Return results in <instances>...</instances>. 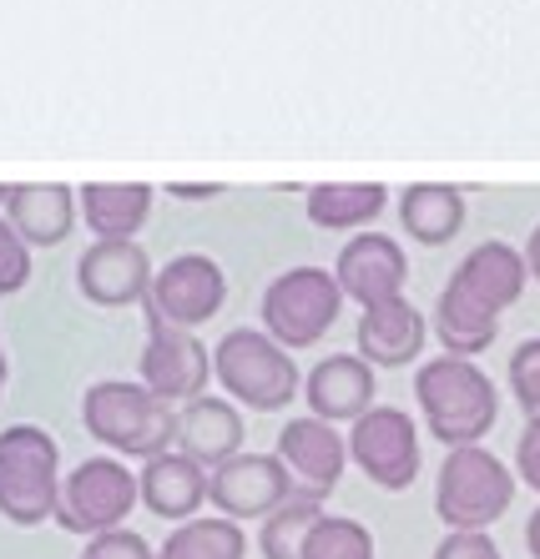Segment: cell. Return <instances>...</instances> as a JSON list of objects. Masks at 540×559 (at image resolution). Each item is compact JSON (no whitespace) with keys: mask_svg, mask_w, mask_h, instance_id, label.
<instances>
[{"mask_svg":"<svg viewBox=\"0 0 540 559\" xmlns=\"http://www.w3.org/2000/svg\"><path fill=\"white\" fill-rule=\"evenodd\" d=\"M349 464L369 484L399 495L420 479V429L395 404H374L369 414L349 424Z\"/></svg>","mask_w":540,"mask_h":559,"instance_id":"8","label":"cell"},{"mask_svg":"<svg viewBox=\"0 0 540 559\" xmlns=\"http://www.w3.org/2000/svg\"><path fill=\"white\" fill-rule=\"evenodd\" d=\"M81 424L117 459H157L177 443V408L146 389L142 378H106L81 399Z\"/></svg>","mask_w":540,"mask_h":559,"instance_id":"2","label":"cell"},{"mask_svg":"<svg viewBox=\"0 0 540 559\" xmlns=\"http://www.w3.org/2000/svg\"><path fill=\"white\" fill-rule=\"evenodd\" d=\"M0 393H5V353H0Z\"/></svg>","mask_w":540,"mask_h":559,"instance_id":"37","label":"cell"},{"mask_svg":"<svg viewBox=\"0 0 540 559\" xmlns=\"http://www.w3.org/2000/svg\"><path fill=\"white\" fill-rule=\"evenodd\" d=\"M515 474H520V484H530L540 495V414L526 418V429L515 439Z\"/></svg>","mask_w":540,"mask_h":559,"instance_id":"32","label":"cell"},{"mask_svg":"<svg viewBox=\"0 0 540 559\" xmlns=\"http://www.w3.org/2000/svg\"><path fill=\"white\" fill-rule=\"evenodd\" d=\"M333 277H339L343 298L359 302V308H374V302L404 298L409 283V258L395 237L384 233H354L339 248V262H333Z\"/></svg>","mask_w":540,"mask_h":559,"instance_id":"13","label":"cell"},{"mask_svg":"<svg viewBox=\"0 0 540 559\" xmlns=\"http://www.w3.org/2000/svg\"><path fill=\"white\" fill-rule=\"evenodd\" d=\"M343 312V287L324 267H289L263 287V333L283 348H314Z\"/></svg>","mask_w":540,"mask_h":559,"instance_id":"6","label":"cell"},{"mask_svg":"<svg viewBox=\"0 0 540 559\" xmlns=\"http://www.w3.org/2000/svg\"><path fill=\"white\" fill-rule=\"evenodd\" d=\"M31 283V248L11 222L0 217V298H11Z\"/></svg>","mask_w":540,"mask_h":559,"instance_id":"29","label":"cell"},{"mask_svg":"<svg viewBox=\"0 0 540 559\" xmlns=\"http://www.w3.org/2000/svg\"><path fill=\"white\" fill-rule=\"evenodd\" d=\"M142 504V484L121 459H86L67 474L61 484V504H56V524L81 539H96L106 530H121V520Z\"/></svg>","mask_w":540,"mask_h":559,"instance_id":"7","label":"cell"},{"mask_svg":"<svg viewBox=\"0 0 540 559\" xmlns=\"http://www.w3.org/2000/svg\"><path fill=\"white\" fill-rule=\"evenodd\" d=\"M61 449L40 424L0 429V514L21 530L56 520L61 504Z\"/></svg>","mask_w":540,"mask_h":559,"instance_id":"3","label":"cell"},{"mask_svg":"<svg viewBox=\"0 0 540 559\" xmlns=\"http://www.w3.org/2000/svg\"><path fill=\"white\" fill-rule=\"evenodd\" d=\"M152 187L146 182H86L77 187L81 217L96 233V242H137L142 222L152 217Z\"/></svg>","mask_w":540,"mask_h":559,"instance_id":"21","label":"cell"},{"mask_svg":"<svg viewBox=\"0 0 540 559\" xmlns=\"http://www.w3.org/2000/svg\"><path fill=\"white\" fill-rule=\"evenodd\" d=\"M374 364H364L359 353H333V358H318L304 378V404L314 418L324 424H359V418L374 408Z\"/></svg>","mask_w":540,"mask_h":559,"instance_id":"15","label":"cell"},{"mask_svg":"<svg viewBox=\"0 0 540 559\" xmlns=\"http://www.w3.org/2000/svg\"><path fill=\"white\" fill-rule=\"evenodd\" d=\"M142 383L167 404H192L212 383V348L187 333V328L167 323L146 308V348H142Z\"/></svg>","mask_w":540,"mask_h":559,"instance_id":"9","label":"cell"},{"mask_svg":"<svg viewBox=\"0 0 540 559\" xmlns=\"http://www.w3.org/2000/svg\"><path fill=\"white\" fill-rule=\"evenodd\" d=\"M167 192H172V197H187V202H202V197H218L223 187H218V182H208V187H183V182H172Z\"/></svg>","mask_w":540,"mask_h":559,"instance_id":"33","label":"cell"},{"mask_svg":"<svg viewBox=\"0 0 540 559\" xmlns=\"http://www.w3.org/2000/svg\"><path fill=\"white\" fill-rule=\"evenodd\" d=\"M243 439H248L243 414H237L227 399L202 393V399L183 404V414H177V449H183L187 459H198L202 468H218V464H227V459H237L243 454Z\"/></svg>","mask_w":540,"mask_h":559,"instance_id":"19","label":"cell"},{"mask_svg":"<svg viewBox=\"0 0 540 559\" xmlns=\"http://www.w3.org/2000/svg\"><path fill=\"white\" fill-rule=\"evenodd\" d=\"M430 343V318L409 298H389L359 312L354 353L374 368H409Z\"/></svg>","mask_w":540,"mask_h":559,"instance_id":"16","label":"cell"},{"mask_svg":"<svg viewBox=\"0 0 540 559\" xmlns=\"http://www.w3.org/2000/svg\"><path fill=\"white\" fill-rule=\"evenodd\" d=\"M399 222L420 248H445L465 227V192L449 182H414L399 192Z\"/></svg>","mask_w":540,"mask_h":559,"instance_id":"22","label":"cell"},{"mask_svg":"<svg viewBox=\"0 0 540 559\" xmlns=\"http://www.w3.org/2000/svg\"><path fill=\"white\" fill-rule=\"evenodd\" d=\"M430 328H435L439 348H445L449 358H474V353H485L490 343L501 338V312L480 308L470 293H460L455 283H445L439 287V298H435V318H430Z\"/></svg>","mask_w":540,"mask_h":559,"instance_id":"23","label":"cell"},{"mask_svg":"<svg viewBox=\"0 0 540 559\" xmlns=\"http://www.w3.org/2000/svg\"><path fill=\"white\" fill-rule=\"evenodd\" d=\"M449 283L460 287V293H470L480 308L505 312L530 283L526 252H515L510 242H480V248L465 252V262L449 273Z\"/></svg>","mask_w":540,"mask_h":559,"instance_id":"20","label":"cell"},{"mask_svg":"<svg viewBox=\"0 0 540 559\" xmlns=\"http://www.w3.org/2000/svg\"><path fill=\"white\" fill-rule=\"evenodd\" d=\"M77 212V187L67 182H15L11 202H5V222L26 237V248H61L71 237Z\"/></svg>","mask_w":540,"mask_h":559,"instance_id":"18","label":"cell"},{"mask_svg":"<svg viewBox=\"0 0 540 559\" xmlns=\"http://www.w3.org/2000/svg\"><path fill=\"white\" fill-rule=\"evenodd\" d=\"M11 192H15V182H0V207L11 202Z\"/></svg>","mask_w":540,"mask_h":559,"instance_id":"36","label":"cell"},{"mask_svg":"<svg viewBox=\"0 0 540 559\" xmlns=\"http://www.w3.org/2000/svg\"><path fill=\"white\" fill-rule=\"evenodd\" d=\"M318 520H324V504L308 495H293L289 504L273 509L263 520V530H258L263 559H304V545H308V534H314Z\"/></svg>","mask_w":540,"mask_h":559,"instance_id":"26","label":"cell"},{"mask_svg":"<svg viewBox=\"0 0 540 559\" xmlns=\"http://www.w3.org/2000/svg\"><path fill=\"white\" fill-rule=\"evenodd\" d=\"M81 559H157V549L146 545L137 530H106L96 534V539H86V549H81Z\"/></svg>","mask_w":540,"mask_h":559,"instance_id":"30","label":"cell"},{"mask_svg":"<svg viewBox=\"0 0 540 559\" xmlns=\"http://www.w3.org/2000/svg\"><path fill=\"white\" fill-rule=\"evenodd\" d=\"M510 393H515V404L526 408L530 418L540 414V338L515 343V353H510Z\"/></svg>","mask_w":540,"mask_h":559,"instance_id":"28","label":"cell"},{"mask_svg":"<svg viewBox=\"0 0 540 559\" xmlns=\"http://www.w3.org/2000/svg\"><path fill=\"white\" fill-rule=\"evenodd\" d=\"M293 495H298V484L278 454H237L208 468V504L227 520H268Z\"/></svg>","mask_w":540,"mask_h":559,"instance_id":"10","label":"cell"},{"mask_svg":"<svg viewBox=\"0 0 540 559\" xmlns=\"http://www.w3.org/2000/svg\"><path fill=\"white\" fill-rule=\"evenodd\" d=\"M278 459L289 464L298 495L324 499L339 489L343 464H349V433H339V424H324V418H289L283 433H278Z\"/></svg>","mask_w":540,"mask_h":559,"instance_id":"12","label":"cell"},{"mask_svg":"<svg viewBox=\"0 0 540 559\" xmlns=\"http://www.w3.org/2000/svg\"><path fill=\"white\" fill-rule=\"evenodd\" d=\"M137 484H142V509L146 514L172 520V524L198 520V509L208 504V468H202L198 459H187L183 449L146 459L142 474H137Z\"/></svg>","mask_w":540,"mask_h":559,"instance_id":"17","label":"cell"},{"mask_svg":"<svg viewBox=\"0 0 540 559\" xmlns=\"http://www.w3.org/2000/svg\"><path fill=\"white\" fill-rule=\"evenodd\" d=\"M152 258L137 242H92L77 262L81 298L96 308H127V302L152 298Z\"/></svg>","mask_w":540,"mask_h":559,"instance_id":"14","label":"cell"},{"mask_svg":"<svg viewBox=\"0 0 540 559\" xmlns=\"http://www.w3.org/2000/svg\"><path fill=\"white\" fill-rule=\"evenodd\" d=\"M389 207V187L384 182H318L308 187L304 212L324 233H359L384 217Z\"/></svg>","mask_w":540,"mask_h":559,"instance_id":"24","label":"cell"},{"mask_svg":"<svg viewBox=\"0 0 540 559\" xmlns=\"http://www.w3.org/2000/svg\"><path fill=\"white\" fill-rule=\"evenodd\" d=\"M304 559H374V534L359 520L324 514L304 545Z\"/></svg>","mask_w":540,"mask_h":559,"instance_id":"27","label":"cell"},{"mask_svg":"<svg viewBox=\"0 0 540 559\" xmlns=\"http://www.w3.org/2000/svg\"><path fill=\"white\" fill-rule=\"evenodd\" d=\"M223 298H227L223 267H218L208 252H183V258H172L167 267H157L146 308L192 333V328L212 323V318L223 312Z\"/></svg>","mask_w":540,"mask_h":559,"instance_id":"11","label":"cell"},{"mask_svg":"<svg viewBox=\"0 0 540 559\" xmlns=\"http://www.w3.org/2000/svg\"><path fill=\"white\" fill-rule=\"evenodd\" d=\"M243 555H248V534L227 514H198V520L177 524L157 549V559H243Z\"/></svg>","mask_w":540,"mask_h":559,"instance_id":"25","label":"cell"},{"mask_svg":"<svg viewBox=\"0 0 540 559\" xmlns=\"http://www.w3.org/2000/svg\"><path fill=\"white\" fill-rule=\"evenodd\" d=\"M526 267H530V277L540 283V222H536V233L526 237Z\"/></svg>","mask_w":540,"mask_h":559,"instance_id":"34","label":"cell"},{"mask_svg":"<svg viewBox=\"0 0 540 559\" xmlns=\"http://www.w3.org/2000/svg\"><path fill=\"white\" fill-rule=\"evenodd\" d=\"M414 399H420L424 429L435 433L445 449H470L480 443L495 418H501V393L490 383V373L474 358H430L414 373Z\"/></svg>","mask_w":540,"mask_h":559,"instance_id":"1","label":"cell"},{"mask_svg":"<svg viewBox=\"0 0 540 559\" xmlns=\"http://www.w3.org/2000/svg\"><path fill=\"white\" fill-rule=\"evenodd\" d=\"M435 559H505L490 530H449L435 545Z\"/></svg>","mask_w":540,"mask_h":559,"instance_id":"31","label":"cell"},{"mask_svg":"<svg viewBox=\"0 0 540 559\" xmlns=\"http://www.w3.org/2000/svg\"><path fill=\"white\" fill-rule=\"evenodd\" d=\"M515 499V474L485 443L449 449L435 479V514L445 530H490Z\"/></svg>","mask_w":540,"mask_h":559,"instance_id":"5","label":"cell"},{"mask_svg":"<svg viewBox=\"0 0 540 559\" xmlns=\"http://www.w3.org/2000/svg\"><path fill=\"white\" fill-rule=\"evenodd\" d=\"M212 378L223 383V393H233L237 404L258 408V414L289 408L298 399V389H304L293 353L268 338L263 328H233V333H223V343L212 348Z\"/></svg>","mask_w":540,"mask_h":559,"instance_id":"4","label":"cell"},{"mask_svg":"<svg viewBox=\"0 0 540 559\" xmlns=\"http://www.w3.org/2000/svg\"><path fill=\"white\" fill-rule=\"evenodd\" d=\"M526 549L540 559V509H536V514H530V520H526Z\"/></svg>","mask_w":540,"mask_h":559,"instance_id":"35","label":"cell"}]
</instances>
